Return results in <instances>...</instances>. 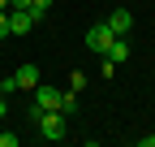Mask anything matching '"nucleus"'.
<instances>
[{
  "instance_id": "nucleus-1",
  "label": "nucleus",
  "mask_w": 155,
  "mask_h": 147,
  "mask_svg": "<svg viewBox=\"0 0 155 147\" xmlns=\"http://www.w3.org/2000/svg\"><path fill=\"white\" fill-rule=\"evenodd\" d=\"M30 117H35V125H39V134H43L48 143H61L65 138V130H69V117H61L56 108H30Z\"/></svg>"
},
{
  "instance_id": "nucleus-16",
  "label": "nucleus",
  "mask_w": 155,
  "mask_h": 147,
  "mask_svg": "<svg viewBox=\"0 0 155 147\" xmlns=\"http://www.w3.org/2000/svg\"><path fill=\"white\" fill-rule=\"evenodd\" d=\"M0 95H5V74H0Z\"/></svg>"
},
{
  "instance_id": "nucleus-11",
  "label": "nucleus",
  "mask_w": 155,
  "mask_h": 147,
  "mask_svg": "<svg viewBox=\"0 0 155 147\" xmlns=\"http://www.w3.org/2000/svg\"><path fill=\"white\" fill-rule=\"evenodd\" d=\"M0 147H17V134H9V130H0Z\"/></svg>"
},
{
  "instance_id": "nucleus-18",
  "label": "nucleus",
  "mask_w": 155,
  "mask_h": 147,
  "mask_svg": "<svg viewBox=\"0 0 155 147\" xmlns=\"http://www.w3.org/2000/svg\"><path fill=\"white\" fill-rule=\"evenodd\" d=\"M0 130H5V121H0Z\"/></svg>"
},
{
  "instance_id": "nucleus-13",
  "label": "nucleus",
  "mask_w": 155,
  "mask_h": 147,
  "mask_svg": "<svg viewBox=\"0 0 155 147\" xmlns=\"http://www.w3.org/2000/svg\"><path fill=\"white\" fill-rule=\"evenodd\" d=\"M9 117V95H0V121Z\"/></svg>"
},
{
  "instance_id": "nucleus-17",
  "label": "nucleus",
  "mask_w": 155,
  "mask_h": 147,
  "mask_svg": "<svg viewBox=\"0 0 155 147\" xmlns=\"http://www.w3.org/2000/svg\"><path fill=\"white\" fill-rule=\"evenodd\" d=\"M0 9H9V0H0Z\"/></svg>"
},
{
  "instance_id": "nucleus-2",
  "label": "nucleus",
  "mask_w": 155,
  "mask_h": 147,
  "mask_svg": "<svg viewBox=\"0 0 155 147\" xmlns=\"http://www.w3.org/2000/svg\"><path fill=\"white\" fill-rule=\"evenodd\" d=\"M112 39H116V35H112V26H108V22H95V26L86 30V48L95 52V56H104V52L112 48Z\"/></svg>"
},
{
  "instance_id": "nucleus-15",
  "label": "nucleus",
  "mask_w": 155,
  "mask_h": 147,
  "mask_svg": "<svg viewBox=\"0 0 155 147\" xmlns=\"http://www.w3.org/2000/svg\"><path fill=\"white\" fill-rule=\"evenodd\" d=\"M9 9H30V0H9Z\"/></svg>"
},
{
  "instance_id": "nucleus-9",
  "label": "nucleus",
  "mask_w": 155,
  "mask_h": 147,
  "mask_svg": "<svg viewBox=\"0 0 155 147\" xmlns=\"http://www.w3.org/2000/svg\"><path fill=\"white\" fill-rule=\"evenodd\" d=\"M48 9H52V0H30V13L39 17V22H43V17H48Z\"/></svg>"
},
{
  "instance_id": "nucleus-12",
  "label": "nucleus",
  "mask_w": 155,
  "mask_h": 147,
  "mask_svg": "<svg viewBox=\"0 0 155 147\" xmlns=\"http://www.w3.org/2000/svg\"><path fill=\"white\" fill-rule=\"evenodd\" d=\"M9 35V9H0V39Z\"/></svg>"
},
{
  "instance_id": "nucleus-6",
  "label": "nucleus",
  "mask_w": 155,
  "mask_h": 147,
  "mask_svg": "<svg viewBox=\"0 0 155 147\" xmlns=\"http://www.w3.org/2000/svg\"><path fill=\"white\" fill-rule=\"evenodd\" d=\"M17 91H35L39 87V65H17Z\"/></svg>"
},
{
  "instance_id": "nucleus-8",
  "label": "nucleus",
  "mask_w": 155,
  "mask_h": 147,
  "mask_svg": "<svg viewBox=\"0 0 155 147\" xmlns=\"http://www.w3.org/2000/svg\"><path fill=\"white\" fill-rule=\"evenodd\" d=\"M56 113L69 117V121L78 117V91H73V87H69V91H61V108H56Z\"/></svg>"
},
{
  "instance_id": "nucleus-7",
  "label": "nucleus",
  "mask_w": 155,
  "mask_h": 147,
  "mask_svg": "<svg viewBox=\"0 0 155 147\" xmlns=\"http://www.w3.org/2000/svg\"><path fill=\"white\" fill-rule=\"evenodd\" d=\"M104 56H108L112 65H125V61H129V39H125V35H116V39H112V48L104 52Z\"/></svg>"
},
{
  "instance_id": "nucleus-3",
  "label": "nucleus",
  "mask_w": 155,
  "mask_h": 147,
  "mask_svg": "<svg viewBox=\"0 0 155 147\" xmlns=\"http://www.w3.org/2000/svg\"><path fill=\"white\" fill-rule=\"evenodd\" d=\"M39 26V17L30 9H9V35H30Z\"/></svg>"
},
{
  "instance_id": "nucleus-4",
  "label": "nucleus",
  "mask_w": 155,
  "mask_h": 147,
  "mask_svg": "<svg viewBox=\"0 0 155 147\" xmlns=\"http://www.w3.org/2000/svg\"><path fill=\"white\" fill-rule=\"evenodd\" d=\"M108 26H112V35H129L134 30V13L129 9H112L108 13Z\"/></svg>"
},
{
  "instance_id": "nucleus-10",
  "label": "nucleus",
  "mask_w": 155,
  "mask_h": 147,
  "mask_svg": "<svg viewBox=\"0 0 155 147\" xmlns=\"http://www.w3.org/2000/svg\"><path fill=\"white\" fill-rule=\"evenodd\" d=\"M69 87H73V91H82V87H86V74H82V69H73V78H69Z\"/></svg>"
},
{
  "instance_id": "nucleus-5",
  "label": "nucleus",
  "mask_w": 155,
  "mask_h": 147,
  "mask_svg": "<svg viewBox=\"0 0 155 147\" xmlns=\"http://www.w3.org/2000/svg\"><path fill=\"white\" fill-rule=\"evenodd\" d=\"M35 108H43V113L48 108H61V91L56 87H35Z\"/></svg>"
},
{
  "instance_id": "nucleus-14",
  "label": "nucleus",
  "mask_w": 155,
  "mask_h": 147,
  "mask_svg": "<svg viewBox=\"0 0 155 147\" xmlns=\"http://www.w3.org/2000/svg\"><path fill=\"white\" fill-rule=\"evenodd\" d=\"M138 147H155V134H142V138H138Z\"/></svg>"
}]
</instances>
